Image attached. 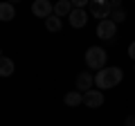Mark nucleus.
Returning <instances> with one entry per match:
<instances>
[{
    "instance_id": "1",
    "label": "nucleus",
    "mask_w": 135,
    "mask_h": 126,
    "mask_svg": "<svg viewBox=\"0 0 135 126\" xmlns=\"http://www.w3.org/2000/svg\"><path fill=\"white\" fill-rule=\"evenodd\" d=\"M122 79H124L122 68L110 65V68H104V70H99L95 74V86H97V90H110V88L119 86Z\"/></svg>"
},
{
    "instance_id": "2",
    "label": "nucleus",
    "mask_w": 135,
    "mask_h": 126,
    "mask_svg": "<svg viewBox=\"0 0 135 126\" xmlns=\"http://www.w3.org/2000/svg\"><path fill=\"white\" fill-rule=\"evenodd\" d=\"M106 61H108V54L104 47H99V45H92V47L86 50V65L90 70H95V72H99V70L106 68Z\"/></svg>"
},
{
    "instance_id": "3",
    "label": "nucleus",
    "mask_w": 135,
    "mask_h": 126,
    "mask_svg": "<svg viewBox=\"0 0 135 126\" xmlns=\"http://www.w3.org/2000/svg\"><path fill=\"white\" fill-rule=\"evenodd\" d=\"M90 14L95 16V18H99V20H106V18H110V11H113V7H110V2H106V0H90Z\"/></svg>"
},
{
    "instance_id": "4",
    "label": "nucleus",
    "mask_w": 135,
    "mask_h": 126,
    "mask_svg": "<svg viewBox=\"0 0 135 126\" xmlns=\"http://www.w3.org/2000/svg\"><path fill=\"white\" fill-rule=\"evenodd\" d=\"M97 36L101 41H113L117 36V25L113 23V18L99 20V25H97Z\"/></svg>"
},
{
    "instance_id": "5",
    "label": "nucleus",
    "mask_w": 135,
    "mask_h": 126,
    "mask_svg": "<svg viewBox=\"0 0 135 126\" xmlns=\"http://www.w3.org/2000/svg\"><path fill=\"white\" fill-rule=\"evenodd\" d=\"M32 14L36 16V18H45L47 20L50 16H54V5L47 2V0H36V2L32 5Z\"/></svg>"
},
{
    "instance_id": "6",
    "label": "nucleus",
    "mask_w": 135,
    "mask_h": 126,
    "mask_svg": "<svg viewBox=\"0 0 135 126\" xmlns=\"http://www.w3.org/2000/svg\"><path fill=\"white\" fill-rule=\"evenodd\" d=\"M74 83H77L79 92H88V90H92V86H95V74L92 72H79Z\"/></svg>"
},
{
    "instance_id": "7",
    "label": "nucleus",
    "mask_w": 135,
    "mask_h": 126,
    "mask_svg": "<svg viewBox=\"0 0 135 126\" xmlns=\"http://www.w3.org/2000/svg\"><path fill=\"white\" fill-rule=\"evenodd\" d=\"M83 104H86L88 108H99L101 104H104V92H101V90H88V92H83Z\"/></svg>"
},
{
    "instance_id": "8",
    "label": "nucleus",
    "mask_w": 135,
    "mask_h": 126,
    "mask_svg": "<svg viewBox=\"0 0 135 126\" xmlns=\"http://www.w3.org/2000/svg\"><path fill=\"white\" fill-rule=\"evenodd\" d=\"M68 18H70V25H72L74 29L86 27V23H88V14H86V9H72Z\"/></svg>"
},
{
    "instance_id": "9",
    "label": "nucleus",
    "mask_w": 135,
    "mask_h": 126,
    "mask_svg": "<svg viewBox=\"0 0 135 126\" xmlns=\"http://www.w3.org/2000/svg\"><path fill=\"white\" fill-rule=\"evenodd\" d=\"M63 101H65V106L77 108V106H81V104H83V95H81L79 90H70V92H65Z\"/></svg>"
},
{
    "instance_id": "10",
    "label": "nucleus",
    "mask_w": 135,
    "mask_h": 126,
    "mask_svg": "<svg viewBox=\"0 0 135 126\" xmlns=\"http://www.w3.org/2000/svg\"><path fill=\"white\" fill-rule=\"evenodd\" d=\"M74 7H72V2L70 0H59L56 5H54V16H70V11H72Z\"/></svg>"
},
{
    "instance_id": "11",
    "label": "nucleus",
    "mask_w": 135,
    "mask_h": 126,
    "mask_svg": "<svg viewBox=\"0 0 135 126\" xmlns=\"http://www.w3.org/2000/svg\"><path fill=\"white\" fill-rule=\"evenodd\" d=\"M14 16H16V9L11 2H0V20L9 23V20H14Z\"/></svg>"
},
{
    "instance_id": "12",
    "label": "nucleus",
    "mask_w": 135,
    "mask_h": 126,
    "mask_svg": "<svg viewBox=\"0 0 135 126\" xmlns=\"http://www.w3.org/2000/svg\"><path fill=\"white\" fill-rule=\"evenodd\" d=\"M11 74H14V61L0 56V77H11Z\"/></svg>"
},
{
    "instance_id": "13",
    "label": "nucleus",
    "mask_w": 135,
    "mask_h": 126,
    "mask_svg": "<svg viewBox=\"0 0 135 126\" xmlns=\"http://www.w3.org/2000/svg\"><path fill=\"white\" fill-rule=\"evenodd\" d=\"M45 27H47V32H61L63 23H61V18H59V16H50V18L45 20Z\"/></svg>"
},
{
    "instance_id": "14",
    "label": "nucleus",
    "mask_w": 135,
    "mask_h": 126,
    "mask_svg": "<svg viewBox=\"0 0 135 126\" xmlns=\"http://www.w3.org/2000/svg\"><path fill=\"white\" fill-rule=\"evenodd\" d=\"M124 20H126V11L124 9H113V23L119 25V23H124Z\"/></svg>"
},
{
    "instance_id": "15",
    "label": "nucleus",
    "mask_w": 135,
    "mask_h": 126,
    "mask_svg": "<svg viewBox=\"0 0 135 126\" xmlns=\"http://www.w3.org/2000/svg\"><path fill=\"white\" fill-rule=\"evenodd\" d=\"M86 5H90L88 0H72V7H74V9H83Z\"/></svg>"
},
{
    "instance_id": "16",
    "label": "nucleus",
    "mask_w": 135,
    "mask_h": 126,
    "mask_svg": "<svg viewBox=\"0 0 135 126\" xmlns=\"http://www.w3.org/2000/svg\"><path fill=\"white\" fill-rule=\"evenodd\" d=\"M128 56H131V59L135 61V41H133V43L128 45Z\"/></svg>"
},
{
    "instance_id": "17",
    "label": "nucleus",
    "mask_w": 135,
    "mask_h": 126,
    "mask_svg": "<svg viewBox=\"0 0 135 126\" xmlns=\"http://www.w3.org/2000/svg\"><path fill=\"white\" fill-rule=\"evenodd\" d=\"M126 126H135V115H128L126 117V122H124Z\"/></svg>"
},
{
    "instance_id": "18",
    "label": "nucleus",
    "mask_w": 135,
    "mask_h": 126,
    "mask_svg": "<svg viewBox=\"0 0 135 126\" xmlns=\"http://www.w3.org/2000/svg\"><path fill=\"white\" fill-rule=\"evenodd\" d=\"M0 56H2V52H0Z\"/></svg>"
},
{
    "instance_id": "19",
    "label": "nucleus",
    "mask_w": 135,
    "mask_h": 126,
    "mask_svg": "<svg viewBox=\"0 0 135 126\" xmlns=\"http://www.w3.org/2000/svg\"><path fill=\"white\" fill-rule=\"evenodd\" d=\"M133 72H135V68H133Z\"/></svg>"
}]
</instances>
